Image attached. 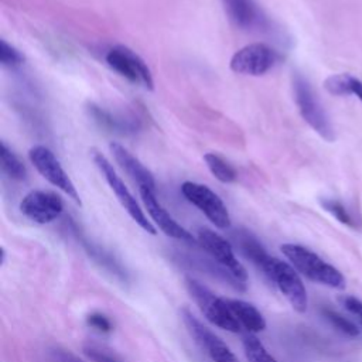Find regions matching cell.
I'll list each match as a JSON object with an SVG mask.
<instances>
[{"instance_id": "6da1fadb", "label": "cell", "mask_w": 362, "mask_h": 362, "mask_svg": "<svg viewBox=\"0 0 362 362\" xmlns=\"http://www.w3.org/2000/svg\"><path fill=\"white\" fill-rule=\"evenodd\" d=\"M280 249L293 267L308 280L338 290L345 287V277L342 273L332 264L322 260L313 250L294 243H284Z\"/></svg>"}, {"instance_id": "7a4b0ae2", "label": "cell", "mask_w": 362, "mask_h": 362, "mask_svg": "<svg viewBox=\"0 0 362 362\" xmlns=\"http://www.w3.org/2000/svg\"><path fill=\"white\" fill-rule=\"evenodd\" d=\"M262 273L267 280L286 297L290 305L297 313H304L308 305L307 290L298 272L291 263L280 260L277 257L269 256L267 260L260 267Z\"/></svg>"}, {"instance_id": "3957f363", "label": "cell", "mask_w": 362, "mask_h": 362, "mask_svg": "<svg viewBox=\"0 0 362 362\" xmlns=\"http://www.w3.org/2000/svg\"><path fill=\"white\" fill-rule=\"evenodd\" d=\"M185 287L192 300L195 301V304L198 305V308L201 310V313L204 314V317L209 322L229 332L236 334L242 331V327L232 314L226 303V298L218 297L206 286L191 277L185 279Z\"/></svg>"}, {"instance_id": "277c9868", "label": "cell", "mask_w": 362, "mask_h": 362, "mask_svg": "<svg viewBox=\"0 0 362 362\" xmlns=\"http://www.w3.org/2000/svg\"><path fill=\"white\" fill-rule=\"evenodd\" d=\"M293 92H294V100L298 107V112L304 122L315 132L318 133L324 140L332 141L335 139L332 124L317 99L311 85L308 81L300 75L294 74L293 75Z\"/></svg>"}, {"instance_id": "5b68a950", "label": "cell", "mask_w": 362, "mask_h": 362, "mask_svg": "<svg viewBox=\"0 0 362 362\" xmlns=\"http://www.w3.org/2000/svg\"><path fill=\"white\" fill-rule=\"evenodd\" d=\"M197 240L204 252L238 283L240 290H246L247 272L238 260L230 242L208 228H201L198 230Z\"/></svg>"}, {"instance_id": "8992f818", "label": "cell", "mask_w": 362, "mask_h": 362, "mask_svg": "<svg viewBox=\"0 0 362 362\" xmlns=\"http://www.w3.org/2000/svg\"><path fill=\"white\" fill-rule=\"evenodd\" d=\"M92 160L95 163V165L99 168L100 174L105 177V180L107 181L109 187L112 188V191L116 194V198L119 199L120 205L127 211V214L132 216V219L147 233L150 235H156V226L147 219V216L144 215L143 209L140 208V205L137 204L136 198L132 195V192L129 191V188L124 185V182L122 181V178L117 175V173L115 171L113 165L110 164V161L98 150L92 148Z\"/></svg>"}, {"instance_id": "52a82bcc", "label": "cell", "mask_w": 362, "mask_h": 362, "mask_svg": "<svg viewBox=\"0 0 362 362\" xmlns=\"http://www.w3.org/2000/svg\"><path fill=\"white\" fill-rule=\"evenodd\" d=\"M105 61L115 72L129 82L140 85L148 90L154 89L153 75L147 64L133 49L124 45H115L106 52Z\"/></svg>"}, {"instance_id": "ba28073f", "label": "cell", "mask_w": 362, "mask_h": 362, "mask_svg": "<svg viewBox=\"0 0 362 362\" xmlns=\"http://www.w3.org/2000/svg\"><path fill=\"white\" fill-rule=\"evenodd\" d=\"M181 192L185 199L197 206L212 225L219 229H228L230 226V215L226 205L209 187L185 181L181 185Z\"/></svg>"}, {"instance_id": "9c48e42d", "label": "cell", "mask_w": 362, "mask_h": 362, "mask_svg": "<svg viewBox=\"0 0 362 362\" xmlns=\"http://www.w3.org/2000/svg\"><path fill=\"white\" fill-rule=\"evenodd\" d=\"M28 158L31 164L35 167V170L49 184L59 188L72 201L81 205V197L76 191V187L74 185L72 180L68 177V174L62 168L59 160L55 157V154L49 148H47L45 146H34L28 151Z\"/></svg>"}, {"instance_id": "30bf717a", "label": "cell", "mask_w": 362, "mask_h": 362, "mask_svg": "<svg viewBox=\"0 0 362 362\" xmlns=\"http://www.w3.org/2000/svg\"><path fill=\"white\" fill-rule=\"evenodd\" d=\"M181 318L194 342L212 362H239L230 348L206 325H204L188 308L181 310Z\"/></svg>"}, {"instance_id": "8fae6325", "label": "cell", "mask_w": 362, "mask_h": 362, "mask_svg": "<svg viewBox=\"0 0 362 362\" xmlns=\"http://www.w3.org/2000/svg\"><path fill=\"white\" fill-rule=\"evenodd\" d=\"M277 52L263 42H253L236 51L229 62L235 74L260 76L270 71L277 62Z\"/></svg>"}, {"instance_id": "7c38bea8", "label": "cell", "mask_w": 362, "mask_h": 362, "mask_svg": "<svg viewBox=\"0 0 362 362\" xmlns=\"http://www.w3.org/2000/svg\"><path fill=\"white\" fill-rule=\"evenodd\" d=\"M21 214L35 223H51L58 219L64 211L61 197L51 191L34 189L20 202Z\"/></svg>"}, {"instance_id": "4fadbf2b", "label": "cell", "mask_w": 362, "mask_h": 362, "mask_svg": "<svg viewBox=\"0 0 362 362\" xmlns=\"http://www.w3.org/2000/svg\"><path fill=\"white\" fill-rule=\"evenodd\" d=\"M140 191V197L141 201L150 215V218L153 219V222L156 223V226L164 232L167 236L189 243V245H195L198 243L197 238H194L185 228H182L168 212L167 209L158 202V199L156 198V192L148 189V188H139Z\"/></svg>"}, {"instance_id": "5bb4252c", "label": "cell", "mask_w": 362, "mask_h": 362, "mask_svg": "<svg viewBox=\"0 0 362 362\" xmlns=\"http://www.w3.org/2000/svg\"><path fill=\"white\" fill-rule=\"evenodd\" d=\"M109 148L116 163L122 167V170L127 173V175L134 182H137L139 188H148L151 191H156V181L153 174L132 153H129L122 144L115 141L109 144Z\"/></svg>"}, {"instance_id": "9a60e30c", "label": "cell", "mask_w": 362, "mask_h": 362, "mask_svg": "<svg viewBox=\"0 0 362 362\" xmlns=\"http://www.w3.org/2000/svg\"><path fill=\"white\" fill-rule=\"evenodd\" d=\"M222 4L229 20L239 28L252 30L264 23V16L255 0H222Z\"/></svg>"}, {"instance_id": "2e32d148", "label": "cell", "mask_w": 362, "mask_h": 362, "mask_svg": "<svg viewBox=\"0 0 362 362\" xmlns=\"http://www.w3.org/2000/svg\"><path fill=\"white\" fill-rule=\"evenodd\" d=\"M86 110L93 122L107 132L116 134H133L140 129V122L137 119L117 116L95 103H89Z\"/></svg>"}, {"instance_id": "e0dca14e", "label": "cell", "mask_w": 362, "mask_h": 362, "mask_svg": "<svg viewBox=\"0 0 362 362\" xmlns=\"http://www.w3.org/2000/svg\"><path fill=\"white\" fill-rule=\"evenodd\" d=\"M74 230H75V235H76L78 240L81 242L82 247L89 255V257L93 259L95 263H98L102 269H105L107 273L115 276L117 280L124 281V283L129 281V274H127L126 269L122 266V263L110 252L103 249L100 245L89 240L86 236L79 233V230L76 228H74Z\"/></svg>"}, {"instance_id": "ac0fdd59", "label": "cell", "mask_w": 362, "mask_h": 362, "mask_svg": "<svg viewBox=\"0 0 362 362\" xmlns=\"http://www.w3.org/2000/svg\"><path fill=\"white\" fill-rule=\"evenodd\" d=\"M226 303L242 329H245L247 334L256 335L257 332L266 329V320L253 304L239 298H226Z\"/></svg>"}, {"instance_id": "d6986e66", "label": "cell", "mask_w": 362, "mask_h": 362, "mask_svg": "<svg viewBox=\"0 0 362 362\" xmlns=\"http://www.w3.org/2000/svg\"><path fill=\"white\" fill-rule=\"evenodd\" d=\"M232 236L239 252L257 269H260L270 255L266 252L264 246L257 240V238L246 229H238Z\"/></svg>"}, {"instance_id": "ffe728a7", "label": "cell", "mask_w": 362, "mask_h": 362, "mask_svg": "<svg viewBox=\"0 0 362 362\" xmlns=\"http://www.w3.org/2000/svg\"><path fill=\"white\" fill-rule=\"evenodd\" d=\"M324 88L331 95H355L358 99L362 100V81L349 74H337L328 76L324 81Z\"/></svg>"}, {"instance_id": "44dd1931", "label": "cell", "mask_w": 362, "mask_h": 362, "mask_svg": "<svg viewBox=\"0 0 362 362\" xmlns=\"http://www.w3.org/2000/svg\"><path fill=\"white\" fill-rule=\"evenodd\" d=\"M0 163H1V171L14 181H23L27 177L25 165L21 163V160L6 146L4 141H1L0 146Z\"/></svg>"}, {"instance_id": "7402d4cb", "label": "cell", "mask_w": 362, "mask_h": 362, "mask_svg": "<svg viewBox=\"0 0 362 362\" xmlns=\"http://www.w3.org/2000/svg\"><path fill=\"white\" fill-rule=\"evenodd\" d=\"M204 160H205L208 170L218 181H221L223 184H230V182L236 181V178H238L236 170L228 161H225L221 156H218L215 153H208L204 156Z\"/></svg>"}, {"instance_id": "603a6c76", "label": "cell", "mask_w": 362, "mask_h": 362, "mask_svg": "<svg viewBox=\"0 0 362 362\" xmlns=\"http://www.w3.org/2000/svg\"><path fill=\"white\" fill-rule=\"evenodd\" d=\"M242 345L249 362H277L255 334H246L242 339Z\"/></svg>"}, {"instance_id": "cb8c5ba5", "label": "cell", "mask_w": 362, "mask_h": 362, "mask_svg": "<svg viewBox=\"0 0 362 362\" xmlns=\"http://www.w3.org/2000/svg\"><path fill=\"white\" fill-rule=\"evenodd\" d=\"M82 351L86 355V358H89L92 362H124L120 355L100 344L86 342Z\"/></svg>"}, {"instance_id": "d4e9b609", "label": "cell", "mask_w": 362, "mask_h": 362, "mask_svg": "<svg viewBox=\"0 0 362 362\" xmlns=\"http://www.w3.org/2000/svg\"><path fill=\"white\" fill-rule=\"evenodd\" d=\"M322 314H324V317H325L338 331H341L342 334H345V335H348V337H356V335H359L358 327H356L352 321H349L348 318L342 317L341 314H338V313H335V311H332V310H328V308H324V310H322Z\"/></svg>"}, {"instance_id": "484cf974", "label": "cell", "mask_w": 362, "mask_h": 362, "mask_svg": "<svg viewBox=\"0 0 362 362\" xmlns=\"http://www.w3.org/2000/svg\"><path fill=\"white\" fill-rule=\"evenodd\" d=\"M321 205L325 211H328L331 215H334L341 223H345L348 226L355 225L352 221V216L349 215L346 208L339 201L331 199V198H324V199H321Z\"/></svg>"}, {"instance_id": "4316f807", "label": "cell", "mask_w": 362, "mask_h": 362, "mask_svg": "<svg viewBox=\"0 0 362 362\" xmlns=\"http://www.w3.org/2000/svg\"><path fill=\"white\" fill-rule=\"evenodd\" d=\"M0 61H1V65L14 68L24 62V55L18 49H16L13 45H10L4 40H1L0 41Z\"/></svg>"}, {"instance_id": "83f0119b", "label": "cell", "mask_w": 362, "mask_h": 362, "mask_svg": "<svg viewBox=\"0 0 362 362\" xmlns=\"http://www.w3.org/2000/svg\"><path fill=\"white\" fill-rule=\"evenodd\" d=\"M86 324L99 331V332H110L112 331V322L109 321V318L100 313H92L86 317Z\"/></svg>"}, {"instance_id": "f1b7e54d", "label": "cell", "mask_w": 362, "mask_h": 362, "mask_svg": "<svg viewBox=\"0 0 362 362\" xmlns=\"http://www.w3.org/2000/svg\"><path fill=\"white\" fill-rule=\"evenodd\" d=\"M339 301L342 303V305H344L348 311H351L352 314H355V315L359 318L361 324H362V301L358 300V298L354 297V296H341V297H339Z\"/></svg>"}, {"instance_id": "f546056e", "label": "cell", "mask_w": 362, "mask_h": 362, "mask_svg": "<svg viewBox=\"0 0 362 362\" xmlns=\"http://www.w3.org/2000/svg\"><path fill=\"white\" fill-rule=\"evenodd\" d=\"M54 356L58 362H85V361L79 359L76 355H74V354H71L69 351H65V349H55Z\"/></svg>"}]
</instances>
